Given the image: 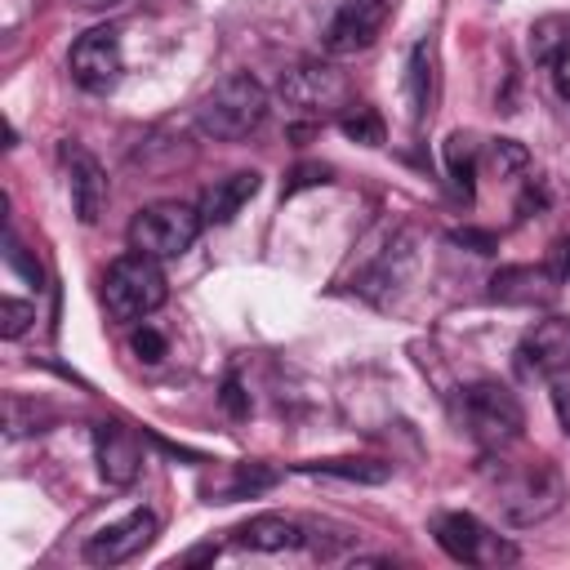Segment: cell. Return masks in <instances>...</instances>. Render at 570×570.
Returning <instances> with one entry per match:
<instances>
[{
  "instance_id": "obj_1",
  "label": "cell",
  "mask_w": 570,
  "mask_h": 570,
  "mask_svg": "<svg viewBox=\"0 0 570 570\" xmlns=\"http://www.w3.org/2000/svg\"><path fill=\"white\" fill-rule=\"evenodd\" d=\"M490 494H494L499 517L508 525H539L561 508L566 481H561L557 463L521 459V463H499V472L490 481Z\"/></svg>"
},
{
  "instance_id": "obj_2",
  "label": "cell",
  "mask_w": 570,
  "mask_h": 570,
  "mask_svg": "<svg viewBox=\"0 0 570 570\" xmlns=\"http://www.w3.org/2000/svg\"><path fill=\"white\" fill-rule=\"evenodd\" d=\"M267 116V89L249 76V71H232L223 76L196 107L200 134H209L214 142H240L249 138Z\"/></svg>"
},
{
  "instance_id": "obj_3",
  "label": "cell",
  "mask_w": 570,
  "mask_h": 570,
  "mask_svg": "<svg viewBox=\"0 0 570 570\" xmlns=\"http://www.w3.org/2000/svg\"><path fill=\"white\" fill-rule=\"evenodd\" d=\"M459 423H463V432H468L485 454H503L508 445L521 441L525 410H521L517 392H508V387L494 383V379H481V383H468V387L459 392Z\"/></svg>"
},
{
  "instance_id": "obj_4",
  "label": "cell",
  "mask_w": 570,
  "mask_h": 570,
  "mask_svg": "<svg viewBox=\"0 0 570 570\" xmlns=\"http://www.w3.org/2000/svg\"><path fill=\"white\" fill-rule=\"evenodd\" d=\"M165 298H169V281H165L160 258H151V254H138V249L134 254H120L107 267V276H102V303H107L111 321L138 325Z\"/></svg>"
},
{
  "instance_id": "obj_5",
  "label": "cell",
  "mask_w": 570,
  "mask_h": 570,
  "mask_svg": "<svg viewBox=\"0 0 570 570\" xmlns=\"http://www.w3.org/2000/svg\"><path fill=\"white\" fill-rule=\"evenodd\" d=\"M200 227H205L200 209H191V205H183V200H151V205H142V209L134 214V223H129V249L151 254V258L165 263V258L187 254L191 240L200 236Z\"/></svg>"
},
{
  "instance_id": "obj_6",
  "label": "cell",
  "mask_w": 570,
  "mask_h": 570,
  "mask_svg": "<svg viewBox=\"0 0 570 570\" xmlns=\"http://www.w3.org/2000/svg\"><path fill=\"white\" fill-rule=\"evenodd\" d=\"M281 98L285 107H294L298 116H338L352 98H347V76L334 67V62H321V58H307V62H294L289 71H281Z\"/></svg>"
},
{
  "instance_id": "obj_7",
  "label": "cell",
  "mask_w": 570,
  "mask_h": 570,
  "mask_svg": "<svg viewBox=\"0 0 570 570\" xmlns=\"http://www.w3.org/2000/svg\"><path fill=\"white\" fill-rule=\"evenodd\" d=\"M432 534H436L441 552L450 561H463V566H503V561H517V548L503 534H494L472 512H441L432 521Z\"/></svg>"
},
{
  "instance_id": "obj_8",
  "label": "cell",
  "mask_w": 570,
  "mask_h": 570,
  "mask_svg": "<svg viewBox=\"0 0 570 570\" xmlns=\"http://www.w3.org/2000/svg\"><path fill=\"white\" fill-rule=\"evenodd\" d=\"M67 67H71V80L85 89V94H111L120 71H125V53H120V36L116 27H94L85 31L71 53H67Z\"/></svg>"
},
{
  "instance_id": "obj_9",
  "label": "cell",
  "mask_w": 570,
  "mask_h": 570,
  "mask_svg": "<svg viewBox=\"0 0 570 570\" xmlns=\"http://www.w3.org/2000/svg\"><path fill=\"white\" fill-rule=\"evenodd\" d=\"M517 370L525 379H566L570 374V316H543L534 321L517 343Z\"/></svg>"
},
{
  "instance_id": "obj_10",
  "label": "cell",
  "mask_w": 570,
  "mask_h": 570,
  "mask_svg": "<svg viewBox=\"0 0 570 570\" xmlns=\"http://www.w3.org/2000/svg\"><path fill=\"white\" fill-rule=\"evenodd\" d=\"M156 534H160L156 512L138 508V512H129V517H120V521L102 525V530L85 543V561H89V566H125V561L142 557V552L151 548V539H156Z\"/></svg>"
},
{
  "instance_id": "obj_11",
  "label": "cell",
  "mask_w": 570,
  "mask_h": 570,
  "mask_svg": "<svg viewBox=\"0 0 570 570\" xmlns=\"http://www.w3.org/2000/svg\"><path fill=\"white\" fill-rule=\"evenodd\" d=\"M387 22V0H343L334 9V18L325 22V53L330 58H347L374 45V36Z\"/></svg>"
},
{
  "instance_id": "obj_12",
  "label": "cell",
  "mask_w": 570,
  "mask_h": 570,
  "mask_svg": "<svg viewBox=\"0 0 570 570\" xmlns=\"http://www.w3.org/2000/svg\"><path fill=\"white\" fill-rule=\"evenodd\" d=\"M561 294V276L557 267H539V263H512L499 267L490 276V298L508 303V307H548Z\"/></svg>"
},
{
  "instance_id": "obj_13",
  "label": "cell",
  "mask_w": 570,
  "mask_h": 570,
  "mask_svg": "<svg viewBox=\"0 0 570 570\" xmlns=\"http://www.w3.org/2000/svg\"><path fill=\"white\" fill-rule=\"evenodd\" d=\"M94 459H98V476L107 485H134L138 472H142V445L120 423H98L94 428Z\"/></svg>"
},
{
  "instance_id": "obj_14",
  "label": "cell",
  "mask_w": 570,
  "mask_h": 570,
  "mask_svg": "<svg viewBox=\"0 0 570 570\" xmlns=\"http://www.w3.org/2000/svg\"><path fill=\"white\" fill-rule=\"evenodd\" d=\"M62 165H67V191H71L76 218L80 223H98L102 209H107V174H102V165L76 142L62 147Z\"/></svg>"
},
{
  "instance_id": "obj_15",
  "label": "cell",
  "mask_w": 570,
  "mask_h": 570,
  "mask_svg": "<svg viewBox=\"0 0 570 570\" xmlns=\"http://www.w3.org/2000/svg\"><path fill=\"white\" fill-rule=\"evenodd\" d=\"M303 543H307V530L281 512H258L245 525H236V548H249V552H285Z\"/></svg>"
},
{
  "instance_id": "obj_16",
  "label": "cell",
  "mask_w": 570,
  "mask_h": 570,
  "mask_svg": "<svg viewBox=\"0 0 570 570\" xmlns=\"http://www.w3.org/2000/svg\"><path fill=\"white\" fill-rule=\"evenodd\" d=\"M258 174L254 169H236V174H227V178H218L205 196H200V218H205V227H223V223H232L236 214H240V205L258 191Z\"/></svg>"
},
{
  "instance_id": "obj_17",
  "label": "cell",
  "mask_w": 570,
  "mask_h": 570,
  "mask_svg": "<svg viewBox=\"0 0 570 570\" xmlns=\"http://www.w3.org/2000/svg\"><path fill=\"white\" fill-rule=\"evenodd\" d=\"M298 472H321V476H338V481H387L392 463L379 459H316V463H298Z\"/></svg>"
},
{
  "instance_id": "obj_18",
  "label": "cell",
  "mask_w": 570,
  "mask_h": 570,
  "mask_svg": "<svg viewBox=\"0 0 570 570\" xmlns=\"http://www.w3.org/2000/svg\"><path fill=\"white\" fill-rule=\"evenodd\" d=\"M570 49V18L566 13H548L530 27V58L534 62H557Z\"/></svg>"
},
{
  "instance_id": "obj_19",
  "label": "cell",
  "mask_w": 570,
  "mask_h": 570,
  "mask_svg": "<svg viewBox=\"0 0 570 570\" xmlns=\"http://www.w3.org/2000/svg\"><path fill=\"white\" fill-rule=\"evenodd\" d=\"M405 85H410V116L419 125L428 116V107H432V53H428V45H414Z\"/></svg>"
},
{
  "instance_id": "obj_20",
  "label": "cell",
  "mask_w": 570,
  "mask_h": 570,
  "mask_svg": "<svg viewBox=\"0 0 570 570\" xmlns=\"http://www.w3.org/2000/svg\"><path fill=\"white\" fill-rule=\"evenodd\" d=\"M338 129H343L352 142H365V147H379V142H383V120H379V111L365 107V102H347V107L338 111Z\"/></svg>"
},
{
  "instance_id": "obj_21",
  "label": "cell",
  "mask_w": 570,
  "mask_h": 570,
  "mask_svg": "<svg viewBox=\"0 0 570 570\" xmlns=\"http://www.w3.org/2000/svg\"><path fill=\"white\" fill-rule=\"evenodd\" d=\"M445 160H450V178H454V187H459L463 196H472V169H476V160H481V147H476L472 138L454 134V138L445 142Z\"/></svg>"
},
{
  "instance_id": "obj_22",
  "label": "cell",
  "mask_w": 570,
  "mask_h": 570,
  "mask_svg": "<svg viewBox=\"0 0 570 570\" xmlns=\"http://www.w3.org/2000/svg\"><path fill=\"white\" fill-rule=\"evenodd\" d=\"M481 165H485L490 174L508 178V174L525 169V165H530V156H525V147H521V142H512V138H490V142L481 147Z\"/></svg>"
},
{
  "instance_id": "obj_23",
  "label": "cell",
  "mask_w": 570,
  "mask_h": 570,
  "mask_svg": "<svg viewBox=\"0 0 570 570\" xmlns=\"http://www.w3.org/2000/svg\"><path fill=\"white\" fill-rule=\"evenodd\" d=\"M31 321H36V303H27V298H0V334L4 338H18Z\"/></svg>"
},
{
  "instance_id": "obj_24",
  "label": "cell",
  "mask_w": 570,
  "mask_h": 570,
  "mask_svg": "<svg viewBox=\"0 0 570 570\" xmlns=\"http://www.w3.org/2000/svg\"><path fill=\"white\" fill-rule=\"evenodd\" d=\"M276 481V472H267V468H258V463H249V468H236V481L227 485V499H245V494H258V490H267ZM223 499V503H227Z\"/></svg>"
},
{
  "instance_id": "obj_25",
  "label": "cell",
  "mask_w": 570,
  "mask_h": 570,
  "mask_svg": "<svg viewBox=\"0 0 570 570\" xmlns=\"http://www.w3.org/2000/svg\"><path fill=\"white\" fill-rule=\"evenodd\" d=\"M4 263H9L13 272H22L31 285H40V263L27 258V249H22V240H18L13 232H4Z\"/></svg>"
},
{
  "instance_id": "obj_26",
  "label": "cell",
  "mask_w": 570,
  "mask_h": 570,
  "mask_svg": "<svg viewBox=\"0 0 570 570\" xmlns=\"http://www.w3.org/2000/svg\"><path fill=\"white\" fill-rule=\"evenodd\" d=\"M134 352H138V361H160L165 356V338L151 325H142V330H134Z\"/></svg>"
},
{
  "instance_id": "obj_27",
  "label": "cell",
  "mask_w": 570,
  "mask_h": 570,
  "mask_svg": "<svg viewBox=\"0 0 570 570\" xmlns=\"http://www.w3.org/2000/svg\"><path fill=\"white\" fill-rule=\"evenodd\" d=\"M312 183H330V169H325V165H303V169H294V183H289L285 191L294 196L298 187H312Z\"/></svg>"
},
{
  "instance_id": "obj_28",
  "label": "cell",
  "mask_w": 570,
  "mask_h": 570,
  "mask_svg": "<svg viewBox=\"0 0 570 570\" xmlns=\"http://www.w3.org/2000/svg\"><path fill=\"white\" fill-rule=\"evenodd\" d=\"M552 410H557V423H561L566 436H570V383H557V387H552Z\"/></svg>"
},
{
  "instance_id": "obj_29",
  "label": "cell",
  "mask_w": 570,
  "mask_h": 570,
  "mask_svg": "<svg viewBox=\"0 0 570 570\" xmlns=\"http://www.w3.org/2000/svg\"><path fill=\"white\" fill-rule=\"evenodd\" d=\"M552 80H557V94L570 102V49H566V53L552 62Z\"/></svg>"
},
{
  "instance_id": "obj_30",
  "label": "cell",
  "mask_w": 570,
  "mask_h": 570,
  "mask_svg": "<svg viewBox=\"0 0 570 570\" xmlns=\"http://www.w3.org/2000/svg\"><path fill=\"white\" fill-rule=\"evenodd\" d=\"M552 267H557L561 281H570V236L557 240V249H552Z\"/></svg>"
},
{
  "instance_id": "obj_31",
  "label": "cell",
  "mask_w": 570,
  "mask_h": 570,
  "mask_svg": "<svg viewBox=\"0 0 570 570\" xmlns=\"http://www.w3.org/2000/svg\"><path fill=\"white\" fill-rule=\"evenodd\" d=\"M223 405H227L232 414H245V396H240V383H236V379H227V387H223Z\"/></svg>"
}]
</instances>
